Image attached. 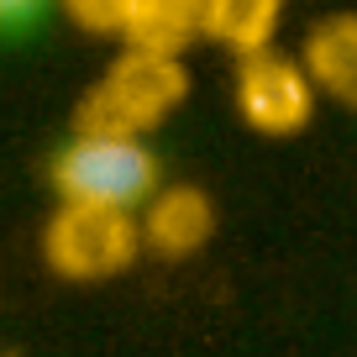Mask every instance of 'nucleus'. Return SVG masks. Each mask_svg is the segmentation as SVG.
<instances>
[{"label":"nucleus","mask_w":357,"mask_h":357,"mask_svg":"<svg viewBox=\"0 0 357 357\" xmlns=\"http://www.w3.org/2000/svg\"><path fill=\"white\" fill-rule=\"evenodd\" d=\"M43 0H0V22H22V16H32Z\"/></svg>","instance_id":"obj_8"},{"label":"nucleus","mask_w":357,"mask_h":357,"mask_svg":"<svg viewBox=\"0 0 357 357\" xmlns=\"http://www.w3.org/2000/svg\"><path fill=\"white\" fill-rule=\"evenodd\" d=\"M137 215L126 211H89V205H63L47 231V257L68 279H105L137 257Z\"/></svg>","instance_id":"obj_4"},{"label":"nucleus","mask_w":357,"mask_h":357,"mask_svg":"<svg viewBox=\"0 0 357 357\" xmlns=\"http://www.w3.org/2000/svg\"><path fill=\"white\" fill-rule=\"evenodd\" d=\"M158 158L137 132L116 126H79V137L53 158V190L63 205L89 211H147L158 200Z\"/></svg>","instance_id":"obj_1"},{"label":"nucleus","mask_w":357,"mask_h":357,"mask_svg":"<svg viewBox=\"0 0 357 357\" xmlns=\"http://www.w3.org/2000/svg\"><path fill=\"white\" fill-rule=\"evenodd\" d=\"M305 74L315 79V95H331L336 105L357 111V16H331L305 43Z\"/></svg>","instance_id":"obj_5"},{"label":"nucleus","mask_w":357,"mask_h":357,"mask_svg":"<svg viewBox=\"0 0 357 357\" xmlns=\"http://www.w3.org/2000/svg\"><path fill=\"white\" fill-rule=\"evenodd\" d=\"M205 226H211V211H205L200 195L190 190H174V195H158L147 205V236L168 252H190V247L205 242Z\"/></svg>","instance_id":"obj_7"},{"label":"nucleus","mask_w":357,"mask_h":357,"mask_svg":"<svg viewBox=\"0 0 357 357\" xmlns=\"http://www.w3.org/2000/svg\"><path fill=\"white\" fill-rule=\"evenodd\" d=\"M236 111L263 137H294L315 116V79L300 58H284L273 47L247 53L236 68Z\"/></svg>","instance_id":"obj_2"},{"label":"nucleus","mask_w":357,"mask_h":357,"mask_svg":"<svg viewBox=\"0 0 357 357\" xmlns=\"http://www.w3.org/2000/svg\"><path fill=\"white\" fill-rule=\"evenodd\" d=\"M284 0H200V32L231 47L236 58L273 47Z\"/></svg>","instance_id":"obj_6"},{"label":"nucleus","mask_w":357,"mask_h":357,"mask_svg":"<svg viewBox=\"0 0 357 357\" xmlns=\"http://www.w3.org/2000/svg\"><path fill=\"white\" fill-rule=\"evenodd\" d=\"M184 74H178L174 53L158 47H137L121 68H111L100 84V95L89 100V121L84 126H116V132H142L158 116H168V105L178 100Z\"/></svg>","instance_id":"obj_3"}]
</instances>
